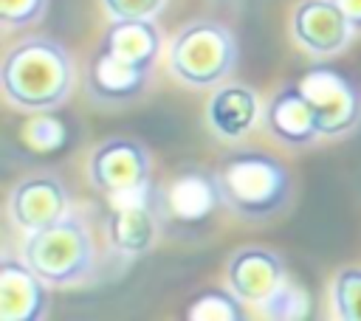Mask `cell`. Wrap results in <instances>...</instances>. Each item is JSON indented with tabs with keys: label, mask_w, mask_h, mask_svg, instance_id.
<instances>
[{
	"label": "cell",
	"mask_w": 361,
	"mask_h": 321,
	"mask_svg": "<svg viewBox=\"0 0 361 321\" xmlns=\"http://www.w3.org/2000/svg\"><path fill=\"white\" fill-rule=\"evenodd\" d=\"M161 28L152 20H113L87 68V90L99 101L135 99L158 62Z\"/></svg>",
	"instance_id": "cell-1"
},
{
	"label": "cell",
	"mask_w": 361,
	"mask_h": 321,
	"mask_svg": "<svg viewBox=\"0 0 361 321\" xmlns=\"http://www.w3.org/2000/svg\"><path fill=\"white\" fill-rule=\"evenodd\" d=\"M6 99L23 110L59 107L73 84L71 54L48 37H28L8 48L0 68Z\"/></svg>",
	"instance_id": "cell-2"
},
{
	"label": "cell",
	"mask_w": 361,
	"mask_h": 321,
	"mask_svg": "<svg viewBox=\"0 0 361 321\" xmlns=\"http://www.w3.org/2000/svg\"><path fill=\"white\" fill-rule=\"evenodd\" d=\"M217 180L226 206L243 217H268L279 211L290 194L285 163L265 152L228 155L217 169Z\"/></svg>",
	"instance_id": "cell-3"
},
{
	"label": "cell",
	"mask_w": 361,
	"mask_h": 321,
	"mask_svg": "<svg viewBox=\"0 0 361 321\" xmlns=\"http://www.w3.org/2000/svg\"><path fill=\"white\" fill-rule=\"evenodd\" d=\"M23 259L51 284H76L85 276H90L96 262V248L90 239V231L82 217L65 214L48 228H39L25 237Z\"/></svg>",
	"instance_id": "cell-4"
},
{
	"label": "cell",
	"mask_w": 361,
	"mask_h": 321,
	"mask_svg": "<svg viewBox=\"0 0 361 321\" xmlns=\"http://www.w3.org/2000/svg\"><path fill=\"white\" fill-rule=\"evenodd\" d=\"M237 62V42L231 31L214 20H197L186 25L169 45V70L192 84L212 87L223 82Z\"/></svg>",
	"instance_id": "cell-5"
},
{
	"label": "cell",
	"mask_w": 361,
	"mask_h": 321,
	"mask_svg": "<svg viewBox=\"0 0 361 321\" xmlns=\"http://www.w3.org/2000/svg\"><path fill=\"white\" fill-rule=\"evenodd\" d=\"M293 84L313 107L319 135H344L361 121V90L341 70L316 65L307 68Z\"/></svg>",
	"instance_id": "cell-6"
},
{
	"label": "cell",
	"mask_w": 361,
	"mask_h": 321,
	"mask_svg": "<svg viewBox=\"0 0 361 321\" xmlns=\"http://www.w3.org/2000/svg\"><path fill=\"white\" fill-rule=\"evenodd\" d=\"M90 183L107 197H133L149 191L152 163L147 149L133 138H107L102 141L87 160Z\"/></svg>",
	"instance_id": "cell-7"
},
{
	"label": "cell",
	"mask_w": 361,
	"mask_h": 321,
	"mask_svg": "<svg viewBox=\"0 0 361 321\" xmlns=\"http://www.w3.org/2000/svg\"><path fill=\"white\" fill-rule=\"evenodd\" d=\"M158 214L175 220L178 225H197L206 222L226 200L217 180V172L203 169H180L155 197Z\"/></svg>",
	"instance_id": "cell-8"
},
{
	"label": "cell",
	"mask_w": 361,
	"mask_h": 321,
	"mask_svg": "<svg viewBox=\"0 0 361 321\" xmlns=\"http://www.w3.org/2000/svg\"><path fill=\"white\" fill-rule=\"evenodd\" d=\"M290 28L293 39L316 56H333L344 51V45L355 34L336 0H302L293 8Z\"/></svg>",
	"instance_id": "cell-9"
},
{
	"label": "cell",
	"mask_w": 361,
	"mask_h": 321,
	"mask_svg": "<svg viewBox=\"0 0 361 321\" xmlns=\"http://www.w3.org/2000/svg\"><path fill=\"white\" fill-rule=\"evenodd\" d=\"M110 214H107V242L124 256H141L152 248L158 237V217H155V197L152 191L147 194H133V197H116L107 200Z\"/></svg>",
	"instance_id": "cell-10"
},
{
	"label": "cell",
	"mask_w": 361,
	"mask_h": 321,
	"mask_svg": "<svg viewBox=\"0 0 361 321\" xmlns=\"http://www.w3.org/2000/svg\"><path fill=\"white\" fill-rule=\"evenodd\" d=\"M8 211L20 231L34 234V231L48 228L56 220H62L71 211V200H68L65 186L56 177L37 175V177H25L23 183L14 186V191L8 197Z\"/></svg>",
	"instance_id": "cell-11"
},
{
	"label": "cell",
	"mask_w": 361,
	"mask_h": 321,
	"mask_svg": "<svg viewBox=\"0 0 361 321\" xmlns=\"http://www.w3.org/2000/svg\"><path fill=\"white\" fill-rule=\"evenodd\" d=\"M48 310V282L25 262H0V321H39Z\"/></svg>",
	"instance_id": "cell-12"
},
{
	"label": "cell",
	"mask_w": 361,
	"mask_h": 321,
	"mask_svg": "<svg viewBox=\"0 0 361 321\" xmlns=\"http://www.w3.org/2000/svg\"><path fill=\"white\" fill-rule=\"evenodd\" d=\"M226 282L243 304L259 307L285 282V268L268 248H240L226 265Z\"/></svg>",
	"instance_id": "cell-13"
},
{
	"label": "cell",
	"mask_w": 361,
	"mask_h": 321,
	"mask_svg": "<svg viewBox=\"0 0 361 321\" xmlns=\"http://www.w3.org/2000/svg\"><path fill=\"white\" fill-rule=\"evenodd\" d=\"M265 127L276 141L290 146H307L319 138L313 107L296 84H288L271 96V101L265 104Z\"/></svg>",
	"instance_id": "cell-14"
},
{
	"label": "cell",
	"mask_w": 361,
	"mask_h": 321,
	"mask_svg": "<svg viewBox=\"0 0 361 321\" xmlns=\"http://www.w3.org/2000/svg\"><path fill=\"white\" fill-rule=\"evenodd\" d=\"M206 118L220 138L237 141L248 135L259 118V99L245 84H223L206 107Z\"/></svg>",
	"instance_id": "cell-15"
},
{
	"label": "cell",
	"mask_w": 361,
	"mask_h": 321,
	"mask_svg": "<svg viewBox=\"0 0 361 321\" xmlns=\"http://www.w3.org/2000/svg\"><path fill=\"white\" fill-rule=\"evenodd\" d=\"M20 146L31 155H39V158H48V155H56L68 146L71 141V132H68V124L51 113V110H31V115L20 124Z\"/></svg>",
	"instance_id": "cell-16"
},
{
	"label": "cell",
	"mask_w": 361,
	"mask_h": 321,
	"mask_svg": "<svg viewBox=\"0 0 361 321\" xmlns=\"http://www.w3.org/2000/svg\"><path fill=\"white\" fill-rule=\"evenodd\" d=\"M189 321H243V301L240 296L228 290H203L197 298L189 301L186 313Z\"/></svg>",
	"instance_id": "cell-17"
},
{
	"label": "cell",
	"mask_w": 361,
	"mask_h": 321,
	"mask_svg": "<svg viewBox=\"0 0 361 321\" xmlns=\"http://www.w3.org/2000/svg\"><path fill=\"white\" fill-rule=\"evenodd\" d=\"M259 310L274 321H302L310 313V296L299 282L285 276V282L259 304Z\"/></svg>",
	"instance_id": "cell-18"
},
{
	"label": "cell",
	"mask_w": 361,
	"mask_h": 321,
	"mask_svg": "<svg viewBox=\"0 0 361 321\" xmlns=\"http://www.w3.org/2000/svg\"><path fill=\"white\" fill-rule=\"evenodd\" d=\"M333 307L341 321H361V268H344L336 273Z\"/></svg>",
	"instance_id": "cell-19"
},
{
	"label": "cell",
	"mask_w": 361,
	"mask_h": 321,
	"mask_svg": "<svg viewBox=\"0 0 361 321\" xmlns=\"http://www.w3.org/2000/svg\"><path fill=\"white\" fill-rule=\"evenodd\" d=\"M48 0H0V23L6 28H25L37 23Z\"/></svg>",
	"instance_id": "cell-20"
},
{
	"label": "cell",
	"mask_w": 361,
	"mask_h": 321,
	"mask_svg": "<svg viewBox=\"0 0 361 321\" xmlns=\"http://www.w3.org/2000/svg\"><path fill=\"white\" fill-rule=\"evenodd\" d=\"M113 20H152L166 0H102Z\"/></svg>",
	"instance_id": "cell-21"
},
{
	"label": "cell",
	"mask_w": 361,
	"mask_h": 321,
	"mask_svg": "<svg viewBox=\"0 0 361 321\" xmlns=\"http://www.w3.org/2000/svg\"><path fill=\"white\" fill-rule=\"evenodd\" d=\"M336 3L344 11V17L350 20L353 31H361V0H336Z\"/></svg>",
	"instance_id": "cell-22"
}]
</instances>
